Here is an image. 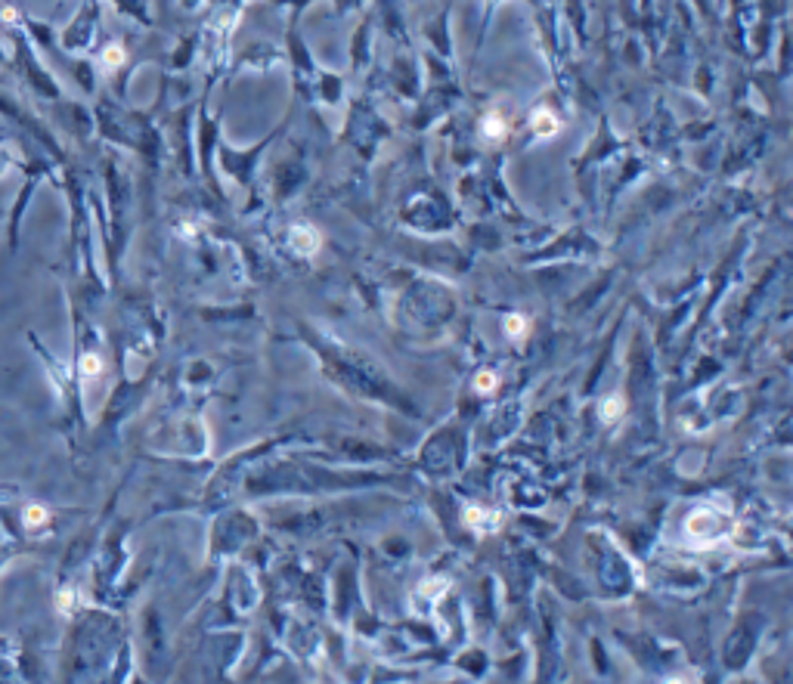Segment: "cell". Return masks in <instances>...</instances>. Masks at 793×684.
<instances>
[{"label": "cell", "instance_id": "obj_2", "mask_svg": "<svg viewBox=\"0 0 793 684\" xmlns=\"http://www.w3.org/2000/svg\"><path fill=\"white\" fill-rule=\"evenodd\" d=\"M291 242H295V248L301 254H316L319 236H316V229H310V227H295L291 229Z\"/></svg>", "mask_w": 793, "mask_h": 684}, {"label": "cell", "instance_id": "obj_6", "mask_svg": "<svg viewBox=\"0 0 793 684\" xmlns=\"http://www.w3.org/2000/svg\"><path fill=\"white\" fill-rule=\"evenodd\" d=\"M505 335L508 337L527 335V316H508V319H505Z\"/></svg>", "mask_w": 793, "mask_h": 684}, {"label": "cell", "instance_id": "obj_8", "mask_svg": "<svg viewBox=\"0 0 793 684\" xmlns=\"http://www.w3.org/2000/svg\"><path fill=\"white\" fill-rule=\"evenodd\" d=\"M100 368H102V363H100V356H93V353H87V356L81 359V372L91 375V378H93V375H100Z\"/></svg>", "mask_w": 793, "mask_h": 684}, {"label": "cell", "instance_id": "obj_10", "mask_svg": "<svg viewBox=\"0 0 793 684\" xmlns=\"http://www.w3.org/2000/svg\"><path fill=\"white\" fill-rule=\"evenodd\" d=\"M667 684H685L682 678H672V681H667Z\"/></svg>", "mask_w": 793, "mask_h": 684}, {"label": "cell", "instance_id": "obj_3", "mask_svg": "<svg viewBox=\"0 0 793 684\" xmlns=\"http://www.w3.org/2000/svg\"><path fill=\"white\" fill-rule=\"evenodd\" d=\"M465 523L471 526V530L487 532V530H496V526H499V514H487V511H481V508H468L465 511Z\"/></svg>", "mask_w": 793, "mask_h": 684}, {"label": "cell", "instance_id": "obj_1", "mask_svg": "<svg viewBox=\"0 0 793 684\" xmlns=\"http://www.w3.org/2000/svg\"><path fill=\"white\" fill-rule=\"evenodd\" d=\"M530 124H533V130L540 133V137H555V133L561 130V121L552 109H536L533 115H530Z\"/></svg>", "mask_w": 793, "mask_h": 684}, {"label": "cell", "instance_id": "obj_5", "mask_svg": "<svg viewBox=\"0 0 793 684\" xmlns=\"http://www.w3.org/2000/svg\"><path fill=\"white\" fill-rule=\"evenodd\" d=\"M623 409H626V403L620 400V396H608V400L601 403V418L604 421H617L620 415H623Z\"/></svg>", "mask_w": 793, "mask_h": 684}, {"label": "cell", "instance_id": "obj_4", "mask_svg": "<svg viewBox=\"0 0 793 684\" xmlns=\"http://www.w3.org/2000/svg\"><path fill=\"white\" fill-rule=\"evenodd\" d=\"M505 133H508L505 118L499 115V112H490V115L484 118V137L487 140H505Z\"/></svg>", "mask_w": 793, "mask_h": 684}, {"label": "cell", "instance_id": "obj_9", "mask_svg": "<svg viewBox=\"0 0 793 684\" xmlns=\"http://www.w3.org/2000/svg\"><path fill=\"white\" fill-rule=\"evenodd\" d=\"M102 59H106V65H121L124 62V50L121 47H109L106 53H102Z\"/></svg>", "mask_w": 793, "mask_h": 684}, {"label": "cell", "instance_id": "obj_7", "mask_svg": "<svg viewBox=\"0 0 793 684\" xmlns=\"http://www.w3.org/2000/svg\"><path fill=\"white\" fill-rule=\"evenodd\" d=\"M474 387L481 390V394H490V390L499 387V378L493 372H481V375H477V381H474Z\"/></svg>", "mask_w": 793, "mask_h": 684}]
</instances>
